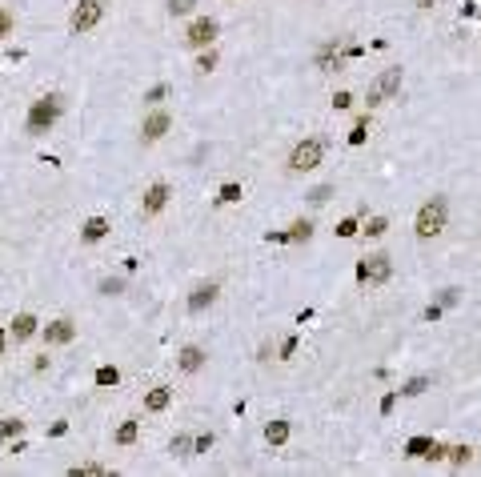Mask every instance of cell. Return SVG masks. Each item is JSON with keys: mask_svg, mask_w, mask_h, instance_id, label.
I'll list each match as a JSON object with an SVG mask.
<instances>
[{"mask_svg": "<svg viewBox=\"0 0 481 477\" xmlns=\"http://www.w3.org/2000/svg\"><path fill=\"white\" fill-rule=\"evenodd\" d=\"M176 365H181V373H201L205 369V349L201 345H185L176 353Z\"/></svg>", "mask_w": 481, "mask_h": 477, "instance_id": "cell-12", "label": "cell"}, {"mask_svg": "<svg viewBox=\"0 0 481 477\" xmlns=\"http://www.w3.org/2000/svg\"><path fill=\"white\" fill-rule=\"evenodd\" d=\"M213 301H217V285H213V281H201V285L189 293V301L185 305H189V313H205Z\"/></svg>", "mask_w": 481, "mask_h": 477, "instance_id": "cell-11", "label": "cell"}, {"mask_svg": "<svg viewBox=\"0 0 481 477\" xmlns=\"http://www.w3.org/2000/svg\"><path fill=\"white\" fill-rule=\"evenodd\" d=\"M353 233H357V217H345L337 225V237H353Z\"/></svg>", "mask_w": 481, "mask_h": 477, "instance_id": "cell-34", "label": "cell"}, {"mask_svg": "<svg viewBox=\"0 0 481 477\" xmlns=\"http://www.w3.org/2000/svg\"><path fill=\"white\" fill-rule=\"evenodd\" d=\"M36 329H40V321L32 317V313H16V317H13V337H16V341H29Z\"/></svg>", "mask_w": 481, "mask_h": 477, "instance_id": "cell-16", "label": "cell"}, {"mask_svg": "<svg viewBox=\"0 0 481 477\" xmlns=\"http://www.w3.org/2000/svg\"><path fill=\"white\" fill-rule=\"evenodd\" d=\"M100 16H105V0H80L77 8H72V16H68V29L77 32H93L96 24H100Z\"/></svg>", "mask_w": 481, "mask_h": 477, "instance_id": "cell-5", "label": "cell"}, {"mask_svg": "<svg viewBox=\"0 0 481 477\" xmlns=\"http://www.w3.org/2000/svg\"><path fill=\"white\" fill-rule=\"evenodd\" d=\"M192 4H197V0H169V13L185 16V13H192Z\"/></svg>", "mask_w": 481, "mask_h": 477, "instance_id": "cell-33", "label": "cell"}, {"mask_svg": "<svg viewBox=\"0 0 481 477\" xmlns=\"http://www.w3.org/2000/svg\"><path fill=\"white\" fill-rule=\"evenodd\" d=\"M425 389H429V377H413V381H405L401 393H405V397H417V393H425Z\"/></svg>", "mask_w": 481, "mask_h": 477, "instance_id": "cell-27", "label": "cell"}, {"mask_svg": "<svg viewBox=\"0 0 481 477\" xmlns=\"http://www.w3.org/2000/svg\"><path fill=\"white\" fill-rule=\"evenodd\" d=\"M217 20L213 16H197L189 24V32H185V45L192 48V52H201V48H213V40H217Z\"/></svg>", "mask_w": 481, "mask_h": 477, "instance_id": "cell-6", "label": "cell"}, {"mask_svg": "<svg viewBox=\"0 0 481 477\" xmlns=\"http://www.w3.org/2000/svg\"><path fill=\"white\" fill-rule=\"evenodd\" d=\"M401 89V68H385L381 77L373 80V84H369V109H377V105H385V100H389V96L397 93Z\"/></svg>", "mask_w": 481, "mask_h": 477, "instance_id": "cell-7", "label": "cell"}, {"mask_svg": "<svg viewBox=\"0 0 481 477\" xmlns=\"http://www.w3.org/2000/svg\"><path fill=\"white\" fill-rule=\"evenodd\" d=\"M469 457H473V449H469V446L449 449V462H453V465H469Z\"/></svg>", "mask_w": 481, "mask_h": 477, "instance_id": "cell-29", "label": "cell"}, {"mask_svg": "<svg viewBox=\"0 0 481 477\" xmlns=\"http://www.w3.org/2000/svg\"><path fill=\"white\" fill-rule=\"evenodd\" d=\"M13 29H16L13 8H4V4H0V40H4V36H13Z\"/></svg>", "mask_w": 481, "mask_h": 477, "instance_id": "cell-24", "label": "cell"}, {"mask_svg": "<svg viewBox=\"0 0 481 477\" xmlns=\"http://www.w3.org/2000/svg\"><path fill=\"white\" fill-rule=\"evenodd\" d=\"M169 197H173V189H169L165 181L148 185V189H144V201H141V213H144V217H157L160 209L169 205Z\"/></svg>", "mask_w": 481, "mask_h": 477, "instance_id": "cell-9", "label": "cell"}, {"mask_svg": "<svg viewBox=\"0 0 481 477\" xmlns=\"http://www.w3.org/2000/svg\"><path fill=\"white\" fill-rule=\"evenodd\" d=\"M441 305H457V289H445V293H441Z\"/></svg>", "mask_w": 481, "mask_h": 477, "instance_id": "cell-40", "label": "cell"}, {"mask_svg": "<svg viewBox=\"0 0 481 477\" xmlns=\"http://www.w3.org/2000/svg\"><path fill=\"white\" fill-rule=\"evenodd\" d=\"M213 446V433H201V437H192V453H205Z\"/></svg>", "mask_w": 481, "mask_h": 477, "instance_id": "cell-35", "label": "cell"}, {"mask_svg": "<svg viewBox=\"0 0 481 477\" xmlns=\"http://www.w3.org/2000/svg\"><path fill=\"white\" fill-rule=\"evenodd\" d=\"M137 433H141V425H137V421H132V417H128L125 425H121V430H116V446H132V441H137Z\"/></svg>", "mask_w": 481, "mask_h": 477, "instance_id": "cell-19", "label": "cell"}, {"mask_svg": "<svg viewBox=\"0 0 481 477\" xmlns=\"http://www.w3.org/2000/svg\"><path fill=\"white\" fill-rule=\"evenodd\" d=\"M445 221H449V201H445V197H429L425 205L417 209L413 233H417L421 241H429V237H437V233L445 229Z\"/></svg>", "mask_w": 481, "mask_h": 477, "instance_id": "cell-1", "label": "cell"}, {"mask_svg": "<svg viewBox=\"0 0 481 477\" xmlns=\"http://www.w3.org/2000/svg\"><path fill=\"white\" fill-rule=\"evenodd\" d=\"M349 105H353V96H349V93H337V96H333V109H349Z\"/></svg>", "mask_w": 481, "mask_h": 477, "instance_id": "cell-37", "label": "cell"}, {"mask_svg": "<svg viewBox=\"0 0 481 477\" xmlns=\"http://www.w3.org/2000/svg\"><path fill=\"white\" fill-rule=\"evenodd\" d=\"M313 237V225L309 221H293L289 225V241H309Z\"/></svg>", "mask_w": 481, "mask_h": 477, "instance_id": "cell-22", "label": "cell"}, {"mask_svg": "<svg viewBox=\"0 0 481 477\" xmlns=\"http://www.w3.org/2000/svg\"><path fill=\"white\" fill-rule=\"evenodd\" d=\"M389 277H393V261L385 253H369L365 261L357 265V281H361V285H385Z\"/></svg>", "mask_w": 481, "mask_h": 477, "instance_id": "cell-4", "label": "cell"}, {"mask_svg": "<svg viewBox=\"0 0 481 477\" xmlns=\"http://www.w3.org/2000/svg\"><path fill=\"white\" fill-rule=\"evenodd\" d=\"M109 229H112V225L105 221V217H89V221L80 225V241H84V245H96V241L109 237Z\"/></svg>", "mask_w": 481, "mask_h": 477, "instance_id": "cell-13", "label": "cell"}, {"mask_svg": "<svg viewBox=\"0 0 481 477\" xmlns=\"http://www.w3.org/2000/svg\"><path fill=\"white\" fill-rule=\"evenodd\" d=\"M121 381V369L116 365H100L96 369V385H100V389H109V385H116Z\"/></svg>", "mask_w": 481, "mask_h": 477, "instance_id": "cell-20", "label": "cell"}, {"mask_svg": "<svg viewBox=\"0 0 481 477\" xmlns=\"http://www.w3.org/2000/svg\"><path fill=\"white\" fill-rule=\"evenodd\" d=\"M72 337H77V325H72L68 317H56V321H48L45 325V341L48 345H68Z\"/></svg>", "mask_w": 481, "mask_h": 477, "instance_id": "cell-10", "label": "cell"}, {"mask_svg": "<svg viewBox=\"0 0 481 477\" xmlns=\"http://www.w3.org/2000/svg\"><path fill=\"white\" fill-rule=\"evenodd\" d=\"M169 401H173V389H169V385H153V389L144 393V409H148V414H165Z\"/></svg>", "mask_w": 481, "mask_h": 477, "instance_id": "cell-14", "label": "cell"}, {"mask_svg": "<svg viewBox=\"0 0 481 477\" xmlns=\"http://www.w3.org/2000/svg\"><path fill=\"white\" fill-rule=\"evenodd\" d=\"M397 393H401V389H397ZM397 393H389V397L381 401V414H389V409H393V405H397Z\"/></svg>", "mask_w": 481, "mask_h": 477, "instance_id": "cell-39", "label": "cell"}, {"mask_svg": "<svg viewBox=\"0 0 481 477\" xmlns=\"http://www.w3.org/2000/svg\"><path fill=\"white\" fill-rule=\"evenodd\" d=\"M433 4H437V0H417V8H433Z\"/></svg>", "mask_w": 481, "mask_h": 477, "instance_id": "cell-41", "label": "cell"}, {"mask_svg": "<svg viewBox=\"0 0 481 477\" xmlns=\"http://www.w3.org/2000/svg\"><path fill=\"white\" fill-rule=\"evenodd\" d=\"M365 137H369V116H361V121L353 125V132H349V144H365Z\"/></svg>", "mask_w": 481, "mask_h": 477, "instance_id": "cell-26", "label": "cell"}, {"mask_svg": "<svg viewBox=\"0 0 481 477\" xmlns=\"http://www.w3.org/2000/svg\"><path fill=\"white\" fill-rule=\"evenodd\" d=\"M265 441H269V446H285L289 441V421H269V425H265Z\"/></svg>", "mask_w": 481, "mask_h": 477, "instance_id": "cell-17", "label": "cell"}, {"mask_svg": "<svg viewBox=\"0 0 481 477\" xmlns=\"http://www.w3.org/2000/svg\"><path fill=\"white\" fill-rule=\"evenodd\" d=\"M68 474L72 477H109V469H105V465H72Z\"/></svg>", "mask_w": 481, "mask_h": 477, "instance_id": "cell-23", "label": "cell"}, {"mask_svg": "<svg viewBox=\"0 0 481 477\" xmlns=\"http://www.w3.org/2000/svg\"><path fill=\"white\" fill-rule=\"evenodd\" d=\"M385 229H389V221H385V217H373V221L365 225V233H369V237H385Z\"/></svg>", "mask_w": 481, "mask_h": 477, "instance_id": "cell-32", "label": "cell"}, {"mask_svg": "<svg viewBox=\"0 0 481 477\" xmlns=\"http://www.w3.org/2000/svg\"><path fill=\"white\" fill-rule=\"evenodd\" d=\"M56 116H61V96H40V100H32L29 109V121H24V128H29V137H40V132H48V128L56 125Z\"/></svg>", "mask_w": 481, "mask_h": 477, "instance_id": "cell-2", "label": "cell"}, {"mask_svg": "<svg viewBox=\"0 0 481 477\" xmlns=\"http://www.w3.org/2000/svg\"><path fill=\"white\" fill-rule=\"evenodd\" d=\"M0 353H4V333H0Z\"/></svg>", "mask_w": 481, "mask_h": 477, "instance_id": "cell-42", "label": "cell"}, {"mask_svg": "<svg viewBox=\"0 0 481 477\" xmlns=\"http://www.w3.org/2000/svg\"><path fill=\"white\" fill-rule=\"evenodd\" d=\"M217 68V52L213 48H201V56H197V73H213Z\"/></svg>", "mask_w": 481, "mask_h": 477, "instance_id": "cell-25", "label": "cell"}, {"mask_svg": "<svg viewBox=\"0 0 481 477\" xmlns=\"http://www.w3.org/2000/svg\"><path fill=\"white\" fill-rule=\"evenodd\" d=\"M20 433H24V421H20V417H4V421H0V437H4V441H13Z\"/></svg>", "mask_w": 481, "mask_h": 477, "instance_id": "cell-18", "label": "cell"}, {"mask_svg": "<svg viewBox=\"0 0 481 477\" xmlns=\"http://www.w3.org/2000/svg\"><path fill=\"white\" fill-rule=\"evenodd\" d=\"M100 293H109V297H112V293H121V281H112V277H109V281H100Z\"/></svg>", "mask_w": 481, "mask_h": 477, "instance_id": "cell-38", "label": "cell"}, {"mask_svg": "<svg viewBox=\"0 0 481 477\" xmlns=\"http://www.w3.org/2000/svg\"><path fill=\"white\" fill-rule=\"evenodd\" d=\"M169 128H173V116H169L165 109L148 112V116H144V125H141V141H144V144H153V141H160Z\"/></svg>", "mask_w": 481, "mask_h": 477, "instance_id": "cell-8", "label": "cell"}, {"mask_svg": "<svg viewBox=\"0 0 481 477\" xmlns=\"http://www.w3.org/2000/svg\"><path fill=\"white\" fill-rule=\"evenodd\" d=\"M325 157V141L321 137H305L293 153H289V173H313Z\"/></svg>", "mask_w": 481, "mask_h": 477, "instance_id": "cell-3", "label": "cell"}, {"mask_svg": "<svg viewBox=\"0 0 481 477\" xmlns=\"http://www.w3.org/2000/svg\"><path fill=\"white\" fill-rule=\"evenodd\" d=\"M317 68L321 73H337L341 68V52H337V40H329V45L317 48Z\"/></svg>", "mask_w": 481, "mask_h": 477, "instance_id": "cell-15", "label": "cell"}, {"mask_svg": "<svg viewBox=\"0 0 481 477\" xmlns=\"http://www.w3.org/2000/svg\"><path fill=\"white\" fill-rule=\"evenodd\" d=\"M293 353H297V337H285V341H281V361H289Z\"/></svg>", "mask_w": 481, "mask_h": 477, "instance_id": "cell-36", "label": "cell"}, {"mask_svg": "<svg viewBox=\"0 0 481 477\" xmlns=\"http://www.w3.org/2000/svg\"><path fill=\"white\" fill-rule=\"evenodd\" d=\"M165 96H169V84H153V89L144 93V100H148V105H160Z\"/></svg>", "mask_w": 481, "mask_h": 477, "instance_id": "cell-31", "label": "cell"}, {"mask_svg": "<svg viewBox=\"0 0 481 477\" xmlns=\"http://www.w3.org/2000/svg\"><path fill=\"white\" fill-rule=\"evenodd\" d=\"M169 449H173L176 457H192V437H189V433H176Z\"/></svg>", "mask_w": 481, "mask_h": 477, "instance_id": "cell-21", "label": "cell"}, {"mask_svg": "<svg viewBox=\"0 0 481 477\" xmlns=\"http://www.w3.org/2000/svg\"><path fill=\"white\" fill-rule=\"evenodd\" d=\"M329 197H333V185H317V189L309 192V201H313V205H325Z\"/></svg>", "mask_w": 481, "mask_h": 477, "instance_id": "cell-30", "label": "cell"}, {"mask_svg": "<svg viewBox=\"0 0 481 477\" xmlns=\"http://www.w3.org/2000/svg\"><path fill=\"white\" fill-rule=\"evenodd\" d=\"M217 201H221V205H233V201H240V185H233V181H229V185H221V197H217Z\"/></svg>", "mask_w": 481, "mask_h": 477, "instance_id": "cell-28", "label": "cell"}]
</instances>
